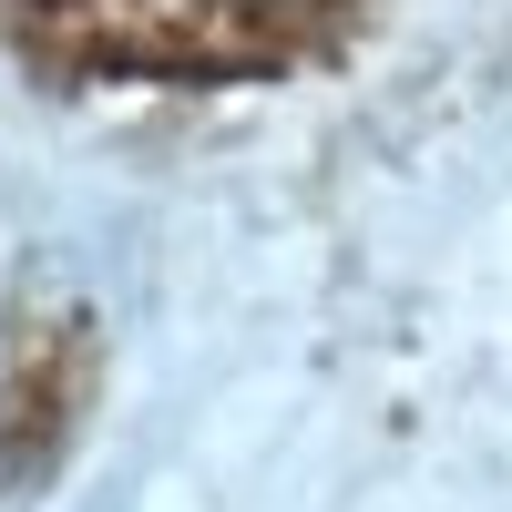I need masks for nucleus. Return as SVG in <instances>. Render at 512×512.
<instances>
[]
</instances>
